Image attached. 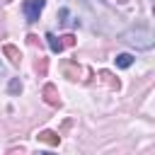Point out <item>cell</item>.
Wrapping results in <instances>:
<instances>
[{
	"label": "cell",
	"instance_id": "1",
	"mask_svg": "<svg viewBox=\"0 0 155 155\" xmlns=\"http://www.w3.org/2000/svg\"><path fill=\"white\" fill-rule=\"evenodd\" d=\"M124 41H128L131 46H136V48H140V51L153 48V34H150L148 29H131V31L124 34Z\"/></svg>",
	"mask_w": 155,
	"mask_h": 155
},
{
	"label": "cell",
	"instance_id": "2",
	"mask_svg": "<svg viewBox=\"0 0 155 155\" xmlns=\"http://www.w3.org/2000/svg\"><path fill=\"white\" fill-rule=\"evenodd\" d=\"M44 5H46V0H24L22 2V10H24L27 22H36L39 15H41V10H44Z\"/></svg>",
	"mask_w": 155,
	"mask_h": 155
},
{
	"label": "cell",
	"instance_id": "3",
	"mask_svg": "<svg viewBox=\"0 0 155 155\" xmlns=\"http://www.w3.org/2000/svg\"><path fill=\"white\" fill-rule=\"evenodd\" d=\"M46 41H48V48H51L53 53H61V51L65 48V46H63V41H61V39L56 36V34H51V31L46 34Z\"/></svg>",
	"mask_w": 155,
	"mask_h": 155
},
{
	"label": "cell",
	"instance_id": "4",
	"mask_svg": "<svg viewBox=\"0 0 155 155\" xmlns=\"http://www.w3.org/2000/svg\"><path fill=\"white\" fill-rule=\"evenodd\" d=\"M2 53H5L7 58H10V63L19 65V61H22V58H19V51H17V48H15L12 44H5V46H2Z\"/></svg>",
	"mask_w": 155,
	"mask_h": 155
},
{
	"label": "cell",
	"instance_id": "5",
	"mask_svg": "<svg viewBox=\"0 0 155 155\" xmlns=\"http://www.w3.org/2000/svg\"><path fill=\"white\" fill-rule=\"evenodd\" d=\"M36 138H39V140H44V143H48V145H58V143H61V138H58L53 131H41Z\"/></svg>",
	"mask_w": 155,
	"mask_h": 155
},
{
	"label": "cell",
	"instance_id": "6",
	"mask_svg": "<svg viewBox=\"0 0 155 155\" xmlns=\"http://www.w3.org/2000/svg\"><path fill=\"white\" fill-rule=\"evenodd\" d=\"M114 61H116V68H131L133 65V56L131 53H119Z\"/></svg>",
	"mask_w": 155,
	"mask_h": 155
},
{
	"label": "cell",
	"instance_id": "7",
	"mask_svg": "<svg viewBox=\"0 0 155 155\" xmlns=\"http://www.w3.org/2000/svg\"><path fill=\"white\" fill-rule=\"evenodd\" d=\"M44 94H46V102H48V104H53V107L61 104V99L56 97V87H53V85H46V87H44Z\"/></svg>",
	"mask_w": 155,
	"mask_h": 155
},
{
	"label": "cell",
	"instance_id": "8",
	"mask_svg": "<svg viewBox=\"0 0 155 155\" xmlns=\"http://www.w3.org/2000/svg\"><path fill=\"white\" fill-rule=\"evenodd\" d=\"M7 90H10V94H17V92H22V82H19V78H12Z\"/></svg>",
	"mask_w": 155,
	"mask_h": 155
},
{
	"label": "cell",
	"instance_id": "9",
	"mask_svg": "<svg viewBox=\"0 0 155 155\" xmlns=\"http://www.w3.org/2000/svg\"><path fill=\"white\" fill-rule=\"evenodd\" d=\"M63 39H65V41H63V46H73V44H75V39H73L70 34H68V36H63Z\"/></svg>",
	"mask_w": 155,
	"mask_h": 155
},
{
	"label": "cell",
	"instance_id": "10",
	"mask_svg": "<svg viewBox=\"0 0 155 155\" xmlns=\"http://www.w3.org/2000/svg\"><path fill=\"white\" fill-rule=\"evenodd\" d=\"M0 78H2V63H0Z\"/></svg>",
	"mask_w": 155,
	"mask_h": 155
}]
</instances>
